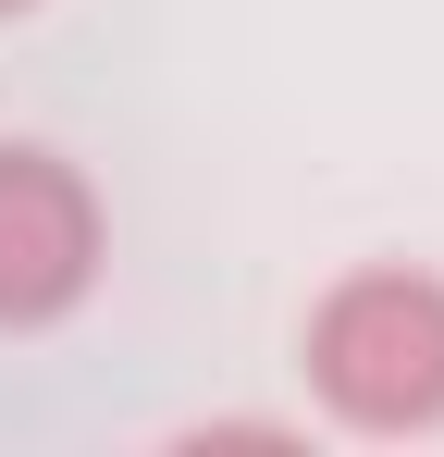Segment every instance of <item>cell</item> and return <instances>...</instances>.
<instances>
[{
    "label": "cell",
    "instance_id": "6da1fadb",
    "mask_svg": "<svg viewBox=\"0 0 444 457\" xmlns=\"http://www.w3.org/2000/svg\"><path fill=\"white\" fill-rule=\"evenodd\" d=\"M296 359H308L321 420H346L370 445L444 433V272H420V260H358L346 285H321Z\"/></svg>",
    "mask_w": 444,
    "mask_h": 457
},
{
    "label": "cell",
    "instance_id": "7a4b0ae2",
    "mask_svg": "<svg viewBox=\"0 0 444 457\" xmlns=\"http://www.w3.org/2000/svg\"><path fill=\"white\" fill-rule=\"evenodd\" d=\"M99 260H111L99 186L62 149H37V137H0V334L74 321L86 285H99Z\"/></svg>",
    "mask_w": 444,
    "mask_h": 457
},
{
    "label": "cell",
    "instance_id": "3957f363",
    "mask_svg": "<svg viewBox=\"0 0 444 457\" xmlns=\"http://www.w3.org/2000/svg\"><path fill=\"white\" fill-rule=\"evenodd\" d=\"M0 12H37V0H0Z\"/></svg>",
    "mask_w": 444,
    "mask_h": 457
}]
</instances>
